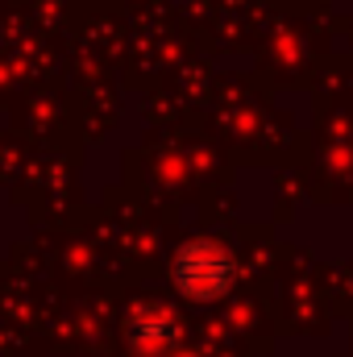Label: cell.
<instances>
[{
  "mask_svg": "<svg viewBox=\"0 0 353 357\" xmlns=\"http://www.w3.org/2000/svg\"><path fill=\"white\" fill-rule=\"evenodd\" d=\"M225 278H229L225 258L216 250H208V245H191L183 254V262H179V282L191 295H216L225 287Z\"/></svg>",
  "mask_w": 353,
  "mask_h": 357,
  "instance_id": "1",
  "label": "cell"
}]
</instances>
